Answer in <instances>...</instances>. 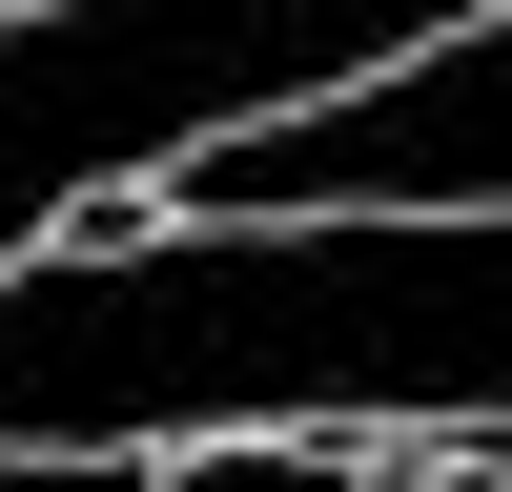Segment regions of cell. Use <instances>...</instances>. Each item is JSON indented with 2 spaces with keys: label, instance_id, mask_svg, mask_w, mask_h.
<instances>
[{
  "label": "cell",
  "instance_id": "6",
  "mask_svg": "<svg viewBox=\"0 0 512 492\" xmlns=\"http://www.w3.org/2000/svg\"><path fill=\"white\" fill-rule=\"evenodd\" d=\"M0 21H41V0H0Z\"/></svg>",
  "mask_w": 512,
  "mask_h": 492
},
{
  "label": "cell",
  "instance_id": "1",
  "mask_svg": "<svg viewBox=\"0 0 512 492\" xmlns=\"http://www.w3.org/2000/svg\"><path fill=\"white\" fill-rule=\"evenodd\" d=\"M144 431H512V226H144L0 287V451Z\"/></svg>",
  "mask_w": 512,
  "mask_h": 492
},
{
  "label": "cell",
  "instance_id": "3",
  "mask_svg": "<svg viewBox=\"0 0 512 492\" xmlns=\"http://www.w3.org/2000/svg\"><path fill=\"white\" fill-rule=\"evenodd\" d=\"M164 492H369V472H349L328 431H205V451H185Z\"/></svg>",
  "mask_w": 512,
  "mask_h": 492
},
{
  "label": "cell",
  "instance_id": "5",
  "mask_svg": "<svg viewBox=\"0 0 512 492\" xmlns=\"http://www.w3.org/2000/svg\"><path fill=\"white\" fill-rule=\"evenodd\" d=\"M369 492H512V472H492V451H472V472H369Z\"/></svg>",
  "mask_w": 512,
  "mask_h": 492
},
{
  "label": "cell",
  "instance_id": "2",
  "mask_svg": "<svg viewBox=\"0 0 512 492\" xmlns=\"http://www.w3.org/2000/svg\"><path fill=\"white\" fill-rule=\"evenodd\" d=\"M472 21H512V0H41V21H0V287L103 185L205 164L246 123H308Z\"/></svg>",
  "mask_w": 512,
  "mask_h": 492
},
{
  "label": "cell",
  "instance_id": "4",
  "mask_svg": "<svg viewBox=\"0 0 512 492\" xmlns=\"http://www.w3.org/2000/svg\"><path fill=\"white\" fill-rule=\"evenodd\" d=\"M0 492H164L144 451H0Z\"/></svg>",
  "mask_w": 512,
  "mask_h": 492
}]
</instances>
